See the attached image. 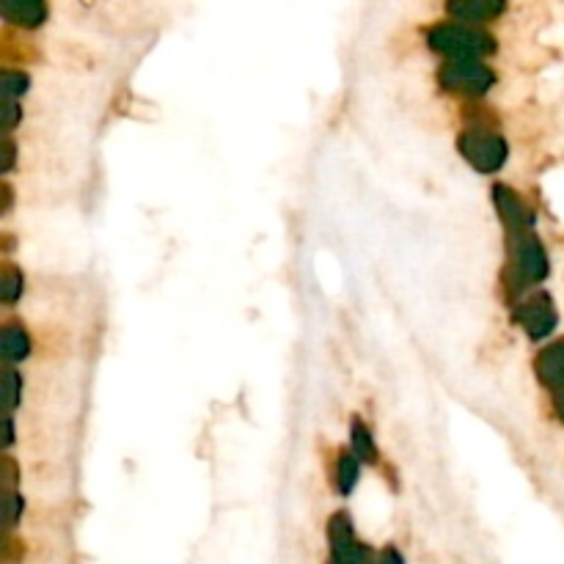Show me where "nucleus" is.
<instances>
[{"label":"nucleus","instance_id":"obj_1","mask_svg":"<svg viewBox=\"0 0 564 564\" xmlns=\"http://www.w3.org/2000/svg\"><path fill=\"white\" fill-rule=\"evenodd\" d=\"M427 45L432 53L446 56L449 61H479L496 53V39L485 31H476L468 25H435L427 34Z\"/></svg>","mask_w":564,"mask_h":564},{"label":"nucleus","instance_id":"obj_2","mask_svg":"<svg viewBox=\"0 0 564 564\" xmlns=\"http://www.w3.org/2000/svg\"><path fill=\"white\" fill-rule=\"evenodd\" d=\"M457 149L460 155L468 160V166L474 168L476 174H496L504 168L509 157V146L507 141L498 133H490V130H465L460 138H457Z\"/></svg>","mask_w":564,"mask_h":564},{"label":"nucleus","instance_id":"obj_3","mask_svg":"<svg viewBox=\"0 0 564 564\" xmlns=\"http://www.w3.org/2000/svg\"><path fill=\"white\" fill-rule=\"evenodd\" d=\"M438 83L460 97H482L496 86V72L482 61H446L438 72Z\"/></svg>","mask_w":564,"mask_h":564},{"label":"nucleus","instance_id":"obj_4","mask_svg":"<svg viewBox=\"0 0 564 564\" xmlns=\"http://www.w3.org/2000/svg\"><path fill=\"white\" fill-rule=\"evenodd\" d=\"M509 248H512V273L518 281L515 289H523L526 284H540L548 278V270H551L548 254L534 234H509Z\"/></svg>","mask_w":564,"mask_h":564},{"label":"nucleus","instance_id":"obj_5","mask_svg":"<svg viewBox=\"0 0 564 564\" xmlns=\"http://www.w3.org/2000/svg\"><path fill=\"white\" fill-rule=\"evenodd\" d=\"M515 322H518L523 333L534 339V342H542L548 339L556 325H559V311L553 306V298L548 292H534L529 298L515 306Z\"/></svg>","mask_w":564,"mask_h":564},{"label":"nucleus","instance_id":"obj_6","mask_svg":"<svg viewBox=\"0 0 564 564\" xmlns=\"http://www.w3.org/2000/svg\"><path fill=\"white\" fill-rule=\"evenodd\" d=\"M493 204H496V212L501 223H504V229L507 234H520V232H529L531 226H534V215L531 210L523 204L518 193L507 185H496L493 188Z\"/></svg>","mask_w":564,"mask_h":564},{"label":"nucleus","instance_id":"obj_7","mask_svg":"<svg viewBox=\"0 0 564 564\" xmlns=\"http://www.w3.org/2000/svg\"><path fill=\"white\" fill-rule=\"evenodd\" d=\"M507 9V0H446V12L460 23H490Z\"/></svg>","mask_w":564,"mask_h":564},{"label":"nucleus","instance_id":"obj_8","mask_svg":"<svg viewBox=\"0 0 564 564\" xmlns=\"http://www.w3.org/2000/svg\"><path fill=\"white\" fill-rule=\"evenodd\" d=\"M534 372L540 377L542 386L556 388V391L564 388V339L548 344V347L537 355Z\"/></svg>","mask_w":564,"mask_h":564},{"label":"nucleus","instance_id":"obj_9","mask_svg":"<svg viewBox=\"0 0 564 564\" xmlns=\"http://www.w3.org/2000/svg\"><path fill=\"white\" fill-rule=\"evenodd\" d=\"M3 17L20 28H39L47 20V0H3Z\"/></svg>","mask_w":564,"mask_h":564},{"label":"nucleus","instance_id":"obj_10","mask_svg":"<svg viewBox=\"0 0 564 564\" xmlns=\"http://www.w3.org/2000/svg\"><path fill=\"white\" fill-rule=\"evenodd\" d=\"M0 355L9 361V364H17L31 355V336L25 331L23 325H6L3 328V339H0Z\"/></svg>","mask_w":564,"mask_h":564},{"label":"nucleus","instance_id":"obj_11","mask_svg":"<svg viewBox=\"0 0 564 564\" xmlns=\"http://www.w3.org/2000/svg\"><path fill=\"white\" fill-rule=\"evenodd\" d=\"M361 479V457H355L353 452H342L336 460V485L342 496H350Z\"/></svg>","mask_w":564,"mask_h":564},{"label":"nucleus","instance_id":"obj_12","mask_svg":"<svg viewBox=\"0 0 564 564\" xmlns=\"http://www.w3.org/2000/svg\"><path fill=\"white\" fill-rule=\"evenodd\" d=\"M350 446H353L355 457H361L364 463H377V449L372 432L366 430V424L361 419H353L350 424Z\"/></svg>","mask_w":564,"mask_h":564},{"label":"nucleus","instance_id":"obj_13","mask_svg":"<svg viewBox=\"0 0 564 564\" xmlns=\"http://www.w3.org/2000/svg\"><path fill=\"white\" fill-rule=\"evenodd\" d=\"M23 273L14 265L3 267V276H0V298L3 303H17L23 295Z\"/></svg>","mask_w":564,"mask_h":564},{"label":"nucleus","instance_id":"obj_14","mask_svg":"<svg viewBox=\"0 0 564 564\" xmlns=\"http://www.w3.org/2000/svg\"><path fill=\"white\" fill-rule=\"evenodd\" d=\"M23 399V375L17 369H9L6 372V408L14 410Z\"/></svg>","mask_w":564,"mask_h":564},{"label":"nucleus","instance_id":"obj_15","mask_svg":"<svg viewBox=\"0 0 564 564\" xmlns=\"http://www.w3.org/2000/svg\"><path fill=\"white\" fill-rule=\"evenodd\" d=\"M3 91L12 100L23 97L25 91H28V75H23V72H3Z\"/></svg>","mask_w":564,"mask_h":564},{"label":"nucleus","instance_id":"obj_16","mask_svg":"<svg viewBox=\"0 0 564 564\" xmlns=\"http://www.w3.org/2000/svg\"><path fill=\"white\" fill-rule=\"evenodd\" d=\"M20 122V105L17 102H9V108H6V127L14 130V124Z\"/></svg>","mask_w":564,"mask_h":564},{"label":"nucleus","instance_id":"obj_17","mask_svg":"<svg viewBox=\"0 0 564 564\" xmlns=\"http://www.w3.org/2000/svg\"><path fill=\"white\" fill-rule=\"evenodd\" d=\"M553 408L559 413V419L564 421V388H559V391L553 394Z\"/></svg>","mask_w":564,"mask_h":564},{"label":"nucleus","instance_id":"obj_18","mask_svg":"<svg viewBox=\"0 0 564 564\" xmlns=\"http://www.w3.org/2000/svg\"><path fill=\"white\" fill-rule=\"evenodd\" d=\"M20 509H23V498L14 496L12 498V523H17V520H20Z\"/></svg>","mask_w":564,"mask_h":564}]
</instances>
